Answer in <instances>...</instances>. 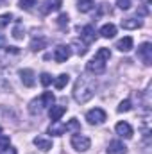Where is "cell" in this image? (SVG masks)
Instances as JSON below:
<instances>
[{
    "label": "cell",
    "mask_w": 152,
    "mask_h": 154,
    "mask_svg": "<svg viewBox=\"0 0 152 154\" xmlns=\"http://www.w3.org/2000/svg\"><path fill=\"white\" fill-rule=\"evenodd\" d=\"M95 7V0H79L77 2V9L81 13H90Z\"/></svg>",
    "instance_id": "obj_19"
},
{
    "label": "cell",
    "mask_w": 152,
    "mask_h": 154,
    "mask_svg": "<svg viewBox=\"0 0 152 154\" xmlns=\"http://www.w3.org/2000/svg\"><path fill=\"white\" fill-rule=\"evenodd\" d=\"M9 145H11L9 136H0V151H2V149H5V147H9Z\"/></svg>",
    "instance_id": "obj_31"
},
{
    "label": "cell",
    "mask_w": 152,
    "mask_h": 154,
    "mask_svg": "<svg viewBox=\"0 0 152 154\" xmlns=\"http://www.w3.org/2000/svg\"><path fill=\"white\" fill-rule=\"evenodd\" d=\"M65 113H66V106H50V109H48V116L52 122L61 120V116Z\"/></svg>",
    "instance_id": "obj_14"
},
{
    "label": "cell",
    "mask_w": 152,
    "mask_h": 154,
    "mask_svg": "<svg viewBox=\"0 0 152 154\" xmlns=\"http://www.w3.org/2000/svg\"><path fill=\"white\" fill-rule=\"evenodd\" d=\"M70 56H72V47H70V45H59V47H56V50H54V59H56L57 63H65Z\"/></svg>",
    "instance_id": "obj_7"
},
{
    "label": "cell",
    "mask_w": 152,
    "mask_h": 154,
    "mask_svg": "<svg viewBox=\"0 0 152 154\" xmlns=\"http://www.w3.org/2000/svg\"><path fill=\"white\" fill-rule=\"evenodd\" d=\"M109 57H111V50H109V48H106V47L99 48L97 54H95V57L86 63V72L91 74V75H100V74H104V72H106V63L109 61Z\"/></svg>",
    "instance_id": "obj_2"
},
{
    "label": "cell",
    "mask_w": 152,
    "mask_h": 154,
    "mask_svg": "<svg viewBox=\"0 0 152 154\" xmlns=\"http://www.w3.org/2000/svg\"><path fill=\"white\" fill-rule=\"evenodd\" d=\"M7 45H5V36L4 34H0V48H5Z\"/></svg>",
    "instance_id": "obj_33"
},
{
    "label": "cell",
    "mask_w": 152,
    "mask_h": 154,
    "mask_svg": "<svg viewBox=\"0 0 152 154\" xmlns=\"http://www.w3.org/2000/svg\"><path fill=\"white\" fill-rule=\"evenodd\" d=\"M114 131H116V134L118 136H122V138H132V127H131V124H127V122H118L116 124V127H114Z\"/></svg>",
    "instance_id": "obj_10"
},
{
    "label": "cell",
    "mask_w": 152,
    "mask_h": 154,
    "mask_svg": "<svg viewBox=\"0 0 152 154\" xmlns=\"http://www.w3.org/2000/svg\"><path fill=\"white\" fill-rule=\"evenodd\" d=\"M131 108H132V106H131V100L125 99V100L120 102V106L116 108V111H118V113H127V111H131Z\"/></svg>",
    "instance_id": "obj_23"
},
{
    "label": "cell",
    "mask_w": 152,
    "mask_h": 154,
    "mask_svg": "<svg viewBox=\"0 0 152 154\" xmlns=\"http://www.w3.org/2000/svg\"><path fill=\"white\" fill-rule=\"evenodd\" d=\"M108 154H127V147L123 145V142L120 140H113L108 145Z\"/></svg>",
    "instance_id": "obj_13"
},
{
    "label": "cell",
    "mask_w": 152,
    "mask_h": 154,
    "mask_svg": "<svg viewBox=\"0 0 152 154\" xmlns=\"http://www.w3.org/2000/svg\"><path fill=\"white\" fill-rule=\"evenodd\" d=\"M34 145L38 147V149H41V151H50L52 149V140L50 138H45V136H36L34 138Z\"/></svg>",
    "instance_id": "obj_16"
},
{
    "label": "cell",
    "mask_w": 152,
    "mask_h": 154,
    "mask_svg": "<svg viewBox=\"0 0 152 154\" xmlns=\"http://www.w3.org/2000/svg\"><path fill=\"white\" fill-rule=\"evenodd\" d=\"M120 25H122V29H140L141 22L136 20V18H125V20H122Z\"/></svg>",
    "instance_id": "obj_18"
},
{
    "label": "cell",
    "mask_w": 152,
    "mask_h": 154,
    "mask_svg": "<svg viewBox=\"0 0 152 154\" xmlns=\"http://www.w3.org/2000/svg\"><path fill=\"white\" fill-rule=\"evenodd\" d=\"M138 56H140V59H141L147 66H150L152 65V45L150 43H141V45L138 47Z\"/></svg>",
    "instance_id": "obj_6"
},
{
    "label": "cell",
    "mask_w": 152,
    "mask_h": 154,
    "mask_svg": "<svg viewBox=\"0 0 152 154\" xmlns=\"http://www.w3.org/2000/svg\"><path fill=\"white\" fill-rule=\"evenodd\" d=\"M45 45H47V39L45 38H34L32 41H31V48L34 50V52H38V50H43L45 48Z\"/></svg>",
    "instance_id": "obj_21"
},
{
    "label": "cell",
    "mask_w": 152,
    "mask_h": 154,
    "mask_svg": "<svg viewBox=\"0 0 152 154\" xmlns=\"http://www.w3.org/2000/svg\"><path fill=\"white\" fill-rule=\"evenodd\" d=\"M0 134H2V127H0Z\"/></svg>",
    "instance_id": "obj_35"
},
{
    "label": "cell",
    "mask_w": 152,
    "mask_h": 154,
    "mask_svg": "<svg viewBox=\"0 0 152 154\" xmlns=\"http://www.w3.org/2000/svg\"><path fill=\"white\" fill-rule=\"evenodd\" d=\"M95 91H97V81L93 77L86 75V74L79 75V79L75 81V86H74V99H75V102L86 104L88 100L93 99Z\"/></svg>",
    "instance_id": "obj_1"
},
{
    "label": "cell",
    "mask_w": 152,
    "mask_h": 154,
    "mask_svg": "<svg viewBox=\"0 0 152 154\" xmlns=\"http://www.w3.org/2000/svg\"><path fill=\"white\" fill-rule=\"evenodd\" d=\"M63 5V0H45L43 2V7H41V13L43 14H48L52 11H59Z\"/></svg>",
    "instance_id": "obj_12"
},
{
    "label": "cell",
    "mask_w": 152,
    "mask_h": 154,
    "mask_svg": "<svg viewBox=\"0 0 152 154\" xmlns=\"http://www.w3.org/2000/svg\"><path fill=\"white\" fill-rule=\"evenodd\" d=\"M66 133V124H63L61 120H56L48 125V134L52 136H63Z\"/></svg>",
    "instance_id": "obj_11"
},
{
    "label": "cell",
    "mask_w": 152,
    "mask_h": 154,
    "mask_svg": "<svg viewBox=\"0 0 152 154\" xmlns=\"http://www.w3.org/2000/svg\"><path fill=\"white\" fill-rule=\"evenodd\" d=\"M81 39L86 43V45H90V43H93L95 39H97V32H95V27L93 25H84L82 29H81Z\"/></svg>",
    "instance_id": "obj_8"
},
{
    "label": "cell",
    "mask_w": 152,
    "mask_h": 154,
    "mask_svg": "<svg viewBox=\"0 0 152 154\" xmlns=\"http://www.w3.org/2000/svg\"><path fill=\"white\" fill-rule=\"evenodd\" d=\"M0 154H18V151H16L14 147H11V145H9V147L2 149V151H0Z\"/></svg>",
    "instance_id": "obj_32"
},
{
    "label": "cell",
    "mask_w": 152,
    "mask_h": 154,
    "mask_svg": "<svg viewBox=\"0 0 152 154\" xmlns=\"http://www.w3.org/2000/svg\"><path fill=\"white\" fill-rule=\"evenodd\" d=\"M68 20H70L68 14L63 13V14H59V18H57V25H59L61 29H66V27H68Z\"/></svg>",
    "instance_id": "obj_28"
},
{
    "label": "cell",
    "mask_w": 152,
    "mask_h": 154,
    "mask_svg": "<svg viewBox=\"0 0 152 154\" xmlns=\"http://www.w3.org/2000/svg\"><path fill=\"white\" fill-rule=\"evenodd\" d=\"M52 82H54V86H56L57 90H63V88H65V86L70 82V75H68V74H61V75L56 77Z\"/></svg>",
    "instance_id": "obj_20"
},
{
    "label": "cell",
    "mask_w": 152,
    "mask_h": 154,
    "mask_svg": "<svg viewBox=\"0 0 152 154\" xmlns=\"http://www.w3.org/2000/svg\"><path fill=\"white\" fill-rule=\"evenodd\" d=\"M13 20V14L11 13H5V14H2L0 16V27H5V25H9V22Z\"/></svg>",
    "instance_id": "obj_29"
},
{
    "label": "cell",
    "mask_w": 152,
    "mask_h": 154,
    "mask_svg": "<svg viewBox=\"0 0 152 154\" xmlns=\"http://www.w3.org/2000/svg\"><path fill=\"white\" fill-rule=\"evenodd\" d=\"M66 131H81V124L77 122V118H70V122L66 124Z\"/></svg>",
    "instance_id": "obj_26"
},
{
    "label": "cell",
    "mask_w": 152,
    "mask_h": 154,
    "mask_svg": "<svg viewBox=\"0 0 152 154\" xmlns=\"http://www.w3.org/2000/svg\"><path fill=\"white\" fill-rule=\"evenodd\" d=\"M52 81H54V77L50 75V74H41V75H39V82H41L45 88H47V86H50V84H52Z\"/></svg>",
    "instance_id": "obj_25"
},
{
    "label": "cell",
    "mask_w": 152,
    "mask_h": 154,
    "mask_svg": "<svg viewBox=\"0 0 152 154\" xmlns=\"http://www.w3.org/2000/svg\"><path fill=\"white\" fill-rule=\"evenodd\" d=\"M23 27H22V23H18L16 27H14V31H13V38L14 39H23Z\"/></svg>",
    "instance_id": "obj_27"
},
{
    "label": "cell",
    "mask_w": 152,
    "mask_h": 154,
    "mask_svg": "<svg viewBox=\"0 0 152 154\" xmlns=\"http://www.w3.org/2000/svg\"><path fill=\"white\" fill-rule=\"evenodd\" d=\"M116 5H118L120 9H123V11H125V9H129V7H131V0H116Z\"/></svg>",
    "instance_id": "obj_30"
},
{
    "label": "cell",
    "mask_w": 152,
    "mask_h": 154,
    "mask_svg": "<svg viewBox=\"0 0 152 154\" xmlns=\"http://www.w3.org/2000/svg\"><path fill=\"white\" fill-rule=\"evenodd\" d=\"M86 120H88V124H91V125H100V124H104V122L108 120V115H106L104 109L93 108V109H90V111L86 113Z\"/></svg>",
    "instance_id": "obj_4"
},
{
    "label": "cell",
    "mask_w": 152,
    "mask_h": 154,
    "mask_svg": "<svg viewBox=\"0 0 152 154\" xmlns=\"http://www.w3.org/2000/svg\"><path fill=\"white\" fill-rule=\"evenodd\" d=\"M54 100H56V97L52 91H43L38 99H32L29 102V113L31 115H41L47 108H50L54 104Z\"/></svg>",
    "instance_id": "obj_3"
},
{
    "label": "cell",
    "mask_w": 152,
    "mask_h": 154,
    "mask_svg": "<svg viewBox=\"0 0 152 154\" xmlns=\"http://www.w3.org/2000/svg\"><path fill=\"white\" fill-rule=\"evenodd\" d=\"M4 2H5V0H0V5H2V4H4Z\"/></svg>",
    "instance_id": "obj_34"
},
{
    "label": "cell",
    "mask_w": 152,
    "mask_h": 154,
    "mask_svg": "<svg viewBox=\"0 0 152 154\" xmlns=\"http://www.w3.org/2000/svg\"><path fill=\"white\" fill-rule=\"evenodd\" d=\"M20 79H22L23 86H27V88H32V86L36 84V74H34L31 68H23V70H20Z\"/></svg>",
    "instance_id": "obj_9"
},
{
    "label": "cell",
    "mask_w": 152,
    "mask_h": 154,
    "mask_svg": "<svg viewBox=\"0 0 152 154\" xmlns=\"http://www.w3.org/2000/svg\"><path fill=\"white\" fill-rule=\"evenodd\" d=\"M132 45H134V41H132L131 36H125V38H122V39L116 41V48H118L120 52H129V50L132 48Z\"/></svg>",
    "instance_id": "obj_15"
},
{
    "label": "cell",
    "mask_w": 152,
    "mask_h": 154,
    "mask_svg": "<svg viewBox=\"0 0 152 154\" xmlns=\"http://www.w3.org/2000/svg\"><path fill=\"white\" fill-rule=\"evenodd\" d=\"M20 9H23V11H31L32 9V5H36V0H20Z\"/></svg>",
    "instance_id": "obj_24"
},
{
    "label": "cell",
    "mask_w": 152,
    "mask_h": 154,
    "mask_svg": "<svg viewBox=\"0 0 152 154\" xmlns=\"http://www.w3.org/2000/svg\"><path fill=\"white\" fill-rule=\"evenodd\" d=\"M114 34H116V25H113V23H106V25L100 27V36L102 38L109 39V38H114Z\"/></svg>",
    "instance_id": "obj_17"
},
{
    "label": "cell",
    "mask_w": 152,
    "mask_h": 154,
    "mask_svg": "<svg viewBox=\"0 0 152 154\" xmlns=\"http://www.w3.org/2000/svg\"><path fill=\"white\" fill-rule=\"evenodd\" d=\"M70 47H74V48H75V54H77V56H84V54L88 52V45H86V43H79V41H74Z\"/></svg>",
    "instance_id": "obj_22"
},
{
    "label": "cell",
    "mask_w": 152,
    "mask_h": 154,
    "mask_svg": "<svg viewBox=\"0 0 152 154\" xmlns=\"http://www.w3.org/2000/svg\"><path fill=\"white\" fill-rule=\"evenodd\" d=\"M90 145H91V140H90L88 136H84V134H74V136H72V147H74L75 151H79V152L88 151Z\"/></svg>",
    "instance_id": "obj_5"
}]
</instances>
